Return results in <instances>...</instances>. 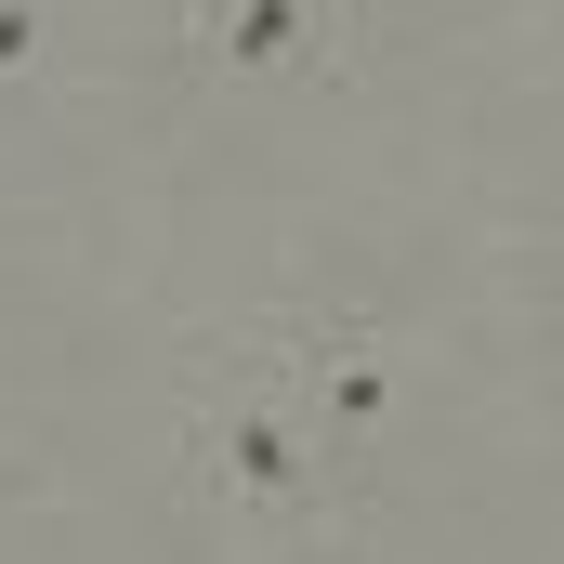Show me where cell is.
<instances>
[{
    "label": "cell",
    "instance_id": "obj_1",
    "mask_svg": "<svg viewBox=\"0 0 564 564\" xmlns=\"http://www.w3.org/2000/svg\"><path fill=\"white\" fill-rule=\"evenodd\" d=\"M341 459H328V433L302 408V381H289V355L250 328V341H197L184 355V486L210 499V512H237V525H315L341 486H328Z\"/></svg>",
    "mask_w": 564,
    "mask_h": 564
},
{
    "label": "cell",
    "instance_id": "obj_2",
    "mask_svg": "<svg viewBox=\"0 0 564 564\" xmlns=\"http://www.w3.org/2000/svg\"><path fill=\"white\" fill-rule=\"evenodd\" d=\"M381 13L394 0H197L184 79H355Z\"/></svg>",
    "mask_w": 564,
    "mask_h": 564
},
{
    "label": "cell",
    "instance_id": "obj_3",
    "mask_svg": "<svg viewBox=\"0 0 564 564\" xmlns=\"http://www.w3.org/2000/svg\"><path fill=\"white\" fill-rule=\"evenodd\" d=\"M263 341L289 355V381H302L315 433H328V459L355 473V459L394 433V355H381V328H368L355 302H289V315H263Z\"/></svg>",
    "mask_w": 564,
    "mask_h": 564
},
{
    "label": "cell",
    "instance_id": "obj_4",
    "mask_svg": "<svg viewBox=\"0 0 564 564\" xmlns=\"http://www.w3.org/2000/svg\"><path fill=\"white\" fill-rule=\"evenodd\" d=\"M40 66H53V13L40 0H0V93H26Z\"/></svg>",
    "mask_w": 564,
    "mask_h": 564
}]
</instances>
